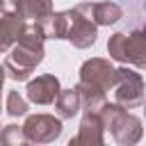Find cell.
Segmentation results:
<instances>
[{"label": "cell", "instance_id": "obj_1", "mask_svg": "<svg viewBox=\"0 0 146 146\" xmlns=\"http://www.w3.org/2000/svg\"><path fill=\"white\" fill-rule=\"evenodd\" d=\"M103 121L107 125V130L112 132V139L121 146H132L141 139L144 128H141V119L130 114L125 107H121L119 103H105L100 107Z\"/></svg>", "mask_w": 146, "mask_h": 146}, {"label": "cell", "instance_id": "obj_2", "mask_svg": "<svg viewBox=\"0 0 146 146\" xmlns=\"http://www.w3.org/2000/svg\"><path fill=\"white\" fill-rule=\"evenodd\" d=\"M107 52L112 59L121 64H132L139 68H146V32L135 30L130 34L116 32L107 41Z\"/></svg>", "mask_w": 146, "mask_h": 146}, {"label": "cell", "instance_id": "obj_3", "mask_svg": "<svg viewBox=\"0 0 146 146\" xmlns=\"http://www.w3.org/2000/svg\"><path fill=\"white\" fill-rule=\"evenodd\" d=\"M43 48L39 46H30V43H14V48L7 52L5 62H2V68H5V75L9 80H16V82H23L30 78V73L41 64L43 59Z\"/></svg>", "mask_w": 146, "mask_h": 146}, {"label": "cell", "instance_id": "obj_4", "mask_svg": "<svg viewBox=\"0 0 146 146\" xmlns=\"http://www.w3.org/2000/svg\"><path fill=\"white\" fill-rule=\"evenodd\" d=\"M114 103L125 110H135L144 103V78L137 71L128 66L119 68V78L114 84Z\"/></svg>", "mask_w": 146, "mask_h": 146}, {"label": "cell", "instance_id": "obj_5", "mask_svg": "<svg viewBox=\"0 0 146 146\" xmlns=\"http://www.w3.org/2000/svg\"><path fill=\"white\" fill-rule=\"evenodd\" d=\"M25 137L30 144H50L62 135V116L52 114H30L23 123Z\"/></svg>", "mask_w": 146, "mask_h": 146}, {"label": "cell", "instance_id": "obj_6", "mask_svg": "<svg viewBox=\"0 0 146 146\" xmlns=\"http://www.w3.org/2000/svg\"><path fill=\"white\" fill-rule=\"evenodd\" d=\"M96 36H98V23L91 18V16H87L78 5L71 9V27H68V41L75 46V48H80V50H84V48H89V46H94L96 43Z\"/></svg>", "mask_w": 146, "mask_h": 146}, {"label": "cell", "instance_id": "obj_7", "mask_svg": "<svg viewBox=\"0 0 146 146\" xmlns=\"http://www.w3.org/2000/svg\"><path fill=\"white\" fill-rule=\"evenodd\" d=\"M116 78H119V68H114L110 64V59H103V57H91L80 66V80L96 84L105 91L114 89Z\"/></svg>", "mask_w": 146, "mask_h": 146}, {"label": "cell", "instance_id": "obj_8", "mask_svg": "<svg viewBox=\"0 0 146 146\" xmlns=\"http://www.w3.org/2000/svg\"><path fill=\"white\" fill-rule=\"evenodd\" d=\"M105 128L107 125H105L100 112L84 110L80 128H78V135L68 141V146H103V141H105Z\"/></svg>", "mask_w": 146, "mask_h": 146}, {"label": "cell", "instance_id": "obj_9", "mask_svg": "<svg viewBox=\"0 0 146 146\" xmlns=\"http://www.w3.org/2000/svg\"><path fill=\"white\" fill-rule=\"evenodd\" d=\"M59 91H62V89H59V80H57L55 75L46 73V75H36L34 80L27 82L25 96H27V100L34 103V105H50V103L57 100Z\"/></svg>", "mask_w": 146, "mask_h": 146}, {"label": "cell", "instance_id": "obj_10", "mask_svg": "<svg viewBox=\"0 0 146 146\" xmlns=\"http://www.w3.org/2000/svg\"><path fill=\"white\" fill-rule=\"evenodd\" d=\"M78 7L87 16H91L98 25H114L123 16V11H121V7L116 2H82Z\"/></svg>", "mask_w": 146, "mask_h": 146}, {"label": "cell", "instance_id": "obj_11", "mask_svg": "<svg viewBox=\"0 0 146 146\" xmlns=\"http://www.w3.org/2000/svg\"><path fill=\"white\" fill-rule=\"evenodd\" d=\"M0 14H2V30H0V34H2V50L9 52L11 46L21 39L27 21L21 14H7V11H0Z\"/></svg>", "mask_w": 146, "mask_h": 146}, {"label": "cell", "instance_id": "obj_12", "mask_svg": "<svg viewBox=\"0 0 146 146\" xmlns=\"http://www.w3.org/2000/svg\"><path fill=\"white\" fill-rule=\"evenodd\" d=\"M55 110L62 119H73L80 110H82V96L78 89H62L57 100H55Z\"/></svg>", "mask_w": 146, "mask_h": 146}, {"label": "cell", "instance_id": "obj_13", "mask_svg": "<svg viewBox=\"0 0 146 146\" xmlns=\"http://www.w3.org/2000/svg\"><path fill=\"white\" fill-rule=\"evenodd\" d=\"M48 39H66L68 36V27H71V9L66 11H52L43 23Z\"/></svg>", "mask_w": 146, "mask_h": 146}, {"label": "cell", "instance_id": "obj_14", "mask_svg": "<svg viewBox=\"0 0 146 146\" xmlns=\"http://www.w3.org/2000/svg\"><path fill=\"white\" fill-rule=\"evenodd\" d=\"M82 96V110H94V112H100V107L107 103V91L96 87V84H89V82H78L75 87Z\"/></svg>", "mask_w": 146, "mask_h": 146}, {"label": "cell", "instance_id": "obj_15", "mask_svg": "<svg viewBox=\"0 0 146 146\" xmlns=\"http://www.w3.org/2000/svg\"><path fill=\"white\" fill-rule=\"evenodd\" d=\"M18 7L23 18L34 23H43L52 14V0H18Z\"/></svg>", "mask_w": 146, "mask_h": 146}, {"label": "cell", "instance_id": "obj_16", "mask_svg": "<svg viewBox=\"0 0 146 146\" xmlns=\"http://www.w3.org/2000/svg\"><path fill=\"white\" fill-rule=\"evenodd\" d=\"M25 98H27V96H25ZM25 98H23L18 91H9V94H7V103H5L7 114H9V116H25L27 110H30V105H27Z\"/></svg>", "mask_w": 146, "mask_h": 146}, {"label": "cell", "instance_id": "obj_17", "mask_svg": "<svg viewBox=\"0 0 146 146\" xmlns=\"http://www.w3.org/2000/svg\"><path fill=\"white\" fill-rule=\"evenodd\" d=\"M2 141H5L7 146H23V144H30L27 137H25L23 125H21V128H18V125H5V130H2Z\"/></svg>", "mask_w": 146, "mask_h": 146}, {"label": "cell", "instance_id": "obj_18", "mask_svg": "<svg viewBox=\"0 0 146 146\" xmlns=\"http://www.w3.org/2000/svg\"><path fill=\"white\" fill-rule=\"evenodd\" d=\"M144 114H146V105H144Z\"/></svg>", "mask_w": 146, "mask_h": 146}]
</instances>
